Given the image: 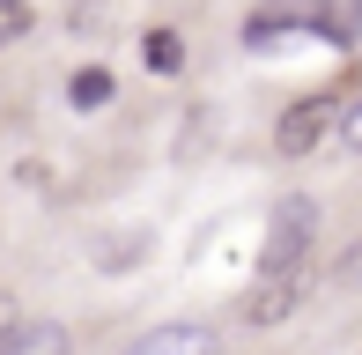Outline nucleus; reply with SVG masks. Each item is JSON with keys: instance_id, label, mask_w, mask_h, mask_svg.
Segmentation results:
<instances>
[{"instance_id": "obj_1", "label": "nucleus", "mask_w": 362, "mask_h": 355, "mask_svg": "<svg viewBox=\"0 0 362 355\" xmlns=\"http://www.w3.org/2000/svg\"><path fill=\"white\" fill-rule=\"evenodd\" d=\"M310 222H318V207H310V200H281V207H274V222H267V252H259V281H288V274H303Z\"/></svg>"}, {"instance_id": "obj_2", "label": "nucleus", "mask_w": 362, "mask_h": 355, "mask_svg": "<svg viewBox=\"0 0 362 355\" xmlns=\"http://www.w3.org/2000/svg\"><path fill=\"white\" fill-rule=\"evenodd\" d=\"M348 111H340V96L333 89H318V96H303V104H288L281 111V126H274V141H281V156H310L325 141V126H340Z\"/></svg>"}, {"instance_id": "obj_3", "label": "nucleus", "mask_w": 362, "mask_h": 355, "mask_svg": "<svg viewBox=\"0 0 362 355\" xmlns=\"http://www.w3.org/2000/svg\"><path fill=\"white\" fill-rule=\"evenodd\" d=\"M296 303H303V274H288V281H259L252 303H244V318H252V326H281Z\"/></svg>"}, {"instance_id": "obj_4", "label": "nucleus", "mask_w": 362, "mask_h": 355, "mask_svg": "<svg viewBox=\"0 0 362 355\" xmlns=\"http://www.w3.org/2000/svg\"><path fill=\"white\" fill-rule=\"evenodd\" d=\"M318 37H333L348 59H362V0H318Z\"/></svg>"}, {"instance_id": "obj_5", "label": "nucleus", "mask_w": 362, "mask_h": 355, "mask_svg": "<svg viewBox=\"0 0 362 355\" xmlns=\"http://www.w3.org/2000/svg\"><path fill=\"white\" fill-rule=\"evenodd\" d=\"M0 355H74L67 326H52V318H23V326L0 341Z\"/></svg>"}, {"instance_id": "obj_6", "label": "nucleus", "mask_w": 362, "mask_h": 355, "mask_svg": "<svg viewBox=\"0 0 362 355\" xmlns=\"http://www.w3.org/2000/svg\"><path fill=\"white\" fill-rule=\"evenodd\" d=\"M134 355H215L207 326H156L148 341H134Z\"/></svg>"}, {"instance_id": "obj_7", "label": "nucleus", "mask_w": 362, "mask_h": 355, "mask_svg": "<svg viewBox=\"0 0 362 355\" xmlns=\"http://www.w3.org/2000/svg\"><path fill=\"white\" fill-rule=\"evenodd\" d=\"M177 59H185V45H177L170 30H148V67H156V74H170Z\"/></svg>"}, {"instance_id": "obj_8", "label": "nucleus", "mask_w": 362, "mask_h": 355, "mask_svg": "<svg viewBox=\"0 0 362 355\" xmlns=\"http://www.w3.org/2000/svg\"><path fill=\"white\" fill-rule=\"evenodd\" d=\"M104 96H111V74L104 67H81L74 74V104H104Z\"/></svg>"}, {"instance_id": "obj_9", "label": "nucleus", "mask_w": 362, "mask_h": 355, "mask_svg": "<svg viewBox=\"0 0 362 355\" xmlns=\"http://www.w3.org/2000/svg\"><path fill=\"white\" fill-rule=\"evenodd\" d=\"M148 252V237H126V245H96V267H134Z\"/></svg>"}, {"instance_id": "obj_10", "label": "nucleus", "mask_w": 362, "mask_h": 355, "mask_svg": "<svg viewBox=\"0 0 362 355\" xmlns=\"http://www.w3.org/2000/svg\"><path fill=\"white\" fill-rule=\"evenodd\" d=\"M23 30H30V8L23 0H0V45H15Z\"/></svg>"}, {"instance_id": "obj_11", "label": "nucleus", "mask_w": 362, "mask_h": 355, "mask_svg": "<svg viewBox=\"0 0 362 355\" xmlns=\"http://www.w3.org/2000/svg\"><path fill=\"white\" fill-rule=\"evenodd\" d=\"M340 141H348V149L362 156V96H355V104H348V119H340Z\"/></svg>"}]
</instances>
